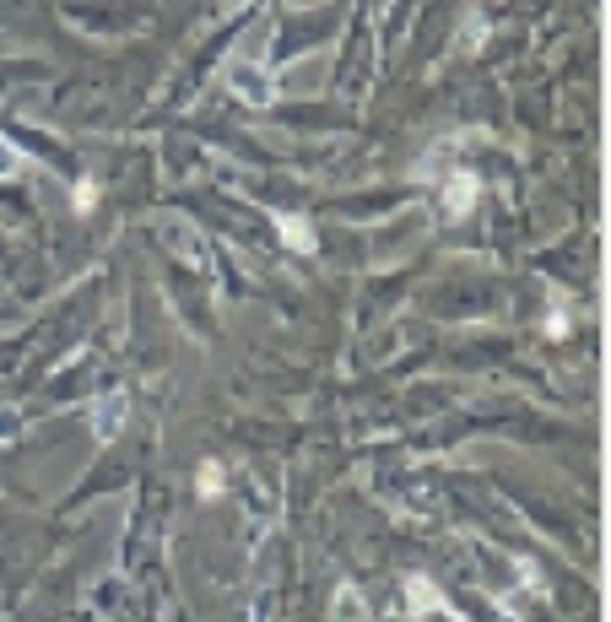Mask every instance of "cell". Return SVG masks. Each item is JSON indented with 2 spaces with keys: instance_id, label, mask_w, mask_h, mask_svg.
Listing matches in <instances>:
<instances>
[{
  "instance_id": "cell-5",
  "label": "cell",
  "mask_w": 611,
  "mask_h": 622,
  "mask_svg": "<svg viewBox=\"0 0 611 622\" xmlns=\"http://www.w3.org/2000/svg\"><path fill=\"white\" fill-rule=\"evenodd\" d=\"M276 233H282V244H287L293 255H314V250H319L314 222H308V217H298V211H276Z\"/></svg>"
},
{
  "instance_id": "cell-8",
  "label": "cell",
  "mask_w": 611,
  "mask_h": 622,
  "mask_svg": "<svg viewBox=\"0 0 611 622\" xmlns=\"http://www.w3.org/2000/svg\"><path fill=\"white\" fill-rule=\"evenodd\" d=\"M222 482H228V466H222V461H201V471H196L201 498H217V493H222Z\"/></svg>"
},
{
  "instance_id": "cell-7",
  "label": "cell",
  "mask_w": 611,
  "mask_h": 622,
  "mask_svg": "<svg viewBox=\"0 0 611 622\" xmlns=\"http://www.w3.org/2000/svg\"><path fill=\"white\" fill-rule=\"evenodd\" d=\"M330 622H368V601H362L357 584H341V590L330 595Z\"/></svg>"
},
{
  "instance_id": "cell-3",
  "label": "cell",
  "mask_w": 611,
  "mask_h": 622,
  "mask_svg": "<svg viewBox=\"0 0 611 622\" xmlns=\"http://www.w3.org/2000/svg\"><path fill=\"white\" fill-rule=\"evenodd\" d=\"M407 607H411V622H465V618H455V612L444 607L439 584H433V579H422V573H411L407 579Z\"/></svg>"
},
{
  "instance_id": "cell-1",
  "label": "cell",
  "mask_w": 611,
  "mask_h": 622,
  "mask_svg": "<svg viewBox=\"0 0 611 622\" xmlns=\"http://www.w3.org/2000/svg\"><path fill=\"white\" fill-rule=\"evenodd\" d=\"M157 239L168 244V255L185 260L190 271H201V276H211V271H217V250H211V239H206L190 217H179V211H173V217H162Z\"/></svg>"
},
{
  "instance_id": "cell-12",
  "label": "cell",
  "mask_w": 611,
  "mask_h": 622,
  "mask_svg": "<svg viewBox=\"0 0 611 622\" xmlns=\"http://www.w3.org/2000/svg\"><path fill=\"white\" fill-rule=\"evenodd\" d=\"M547 336H568V319H562V309H552V319H547Z\"/></svg>"
},
{
  "instance_id": "cell-4",
  "label": "cell",
  "mask_w": 611,
  "mask_h": 622,
  "mask_svg": "<svg viewBox=\"0 0 611 622\" xmlns=\"http://www.w3.org/2000/svg\"><path fill=\"white\" fill-rule=\"evenodd\" d=\"M125 417H130V401H125L119 390L98 396V401H93V412H87V422H93V439H98V444H114V439H119V428H125Z\"/></svg>"
},
{
  "instance_id": "cell-2",
  "label": "cell",
  "mask_w": 611,
  "mask_h": 622,
  "mask_svg": "<svg viewBox=\"0 0 611 622\" xmlns=\"http://www.w3.org/2000/svg\"><path fill=\"white\" fill-rule=\"evenodd\" d=\"M222 87L250 108L276 104V76H271L265 65H255V60H228V65H222Z\"/></svg>"
},
{
  "instance_id": "cell-6",
  "label": "cell",
  "mask_w": 611,
  "mask_h": 622,
  "mask_svg": "<svg viewBox=\"0 0 611 622\" xmlns=\"http://www.w3.org/2000/svg\"><path fill=\"white\" fill-rule=\"evenodd\" d=\"M471 207H476V179H471V173H450V179H444V211H450V217H465Z\"/></svg>"
},
{
  "instance_id": "cell-9",
  "label": "cell",
  "mask_w": 611,
  "mask_h": 622,
  "mask_svg": "<svg viewBox=\"0 0 611 622\" xmlns=\"http://www.w3.org/2000/svg\"><path fill=\"white\" fill-rule=\"evenodd\" d=\"M71 207H76V211H82V217H87V211L98 207V185H93V179H82V185L71 190Z\"/></svg>"
},
{
  "instance_id": "cell-10",
  "label": "cell",
  "mask_w": 611,
  "mask_h": 622,
  "mask_svg": "<svg viewBox=\"0 0 611 622\" xmlns=\"http://www.w3.org/2000/svg\"><path fill=\"white\" fill-rule=\"evenodd\" d=\"M17 173H22V152H17L11 141H0V185H6V179H17Z\"/></svg>"
},
{
  "instance_id": "cell-11",
  "label": "cell",
  "mask_w": 611,
  "mask_h": 622,
  "mask_svg": "<svg viewBox=\"0 0 611 622\" xmlns=\"http://www.w3.org/2000/svg\"><path fill=\"white\" fill-rule=\"evenodd\" d=\"M482 39H487V22L476 17V22H465V33H460V50H482Z\"/></svg>"
}]
</instances>
